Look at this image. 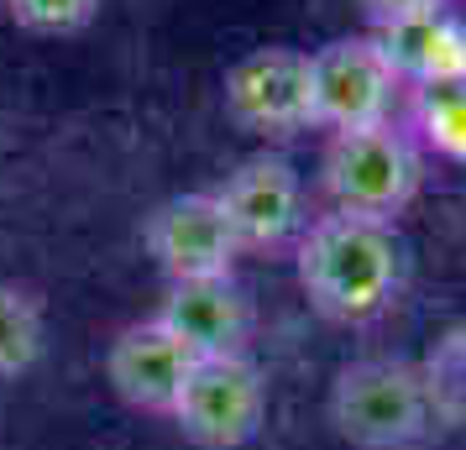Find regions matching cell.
I'll return each mask as SVG.
<instances>
[{
    "label": "cell",
    "instance_id": "cell-1",
    "mask_svg": "<svg viewBox=\"0 0 466 450\" xmlns=\"http://www.w3.org/2000/svg\"><path fill=\"white\" fill-rule=\"evenodd\" d=\"M294 273L304 299L336 325H367L388 315L403 288V246L393 225L325 210L304 220L294 241Z\"/></svg>",
    "mask_w": 466,
    "mask_h": 450
},
{
    "label": "cell",
    "instance_id": "cell-2",
    "mask_svg": "<svg viewBox=\"0 0 466 450\" xmlns=\"http://www.w3.org/2000/svg\"><path fill=\"white\" fill-rule=\"evenodd\" d=\"M330 425L351 450H420L441 419L420 362L361 356L330 383Z\"/></svg>",
    "mask_w": 466,
    "mask_h": 450
},
{
    "label": "cell",
    "instance_id": "cell-3",
    "mask_svg": "<svg viewBox=\"0 0 466 450\" xmlns=\"http://www.w3.org/2000/svg\"><path fill=\"white\" fill-rule=\"evenodd\" d=\"M424 184V152L403 131V121L361 131H336L319 157V189L330 199V210L361 215L393 225Z\"/></svg>",
    "mask_w": 466,
    "mask_h": 450
},
{
    "label": "cell",
    "instance_id": "cell-4",
    "mask_svg": "<svg viewBox=\"0 0 466 450\" xmlns=\"http://www.w3.org/2000/svg\"><path fill=\"white\" fill-rule=\"evenodd\" d=\"M309 100L319 131H361L393 121L403 85L372 37H336L309 53Z\"/></svg>",
    "mask_w": 466,
    "mask_h": 450
},
{
    "label": "cell",
    "instance_id": "cell-5",
    "mask_svg": "<svg viewBox=\"0 0 466 450\" xmlns=\"http://www.w3.org/2000/svg\"><path fill=\"white\" fill-rule=\"evenodd\" d=\"M262 419H268V383L247 351L194 362L173 408V425L205 450H241L247 440H257Z\"/></svg>",
    "mask_w": 466,
    "mask_h": 450
},
{
    "label": "cell",
    "instance_id": "cell-6",
    "mask_svg": "<svg viewBox=\"0 0 466 450\" xmlns=\"http://www.w3.org/2000/svg\"><path fill=\"white\" fill-rule=\"evenodd\" d=\"M147 257L163 267L168 283H189V278H231L241 241H236L231 220L220 210L215 189H194V194H173L142 225Z\"/></svg>",
    "mask_w": 466,
    "mask_h": 450
},
{
    "label": "cell",
    "instance_id": "cell-7",
    "mask_svg": "<svg viewBox=\"0 0 466 450\" xmlns=\"http://www.w3.org/2000/svg\"><path fill=\"white\" fill-rule=\"evenodd\" d=\"M226 115L252 136H299L315 126L309 100V53L299 47H257L226 74Z\"/></svg>",
    "mask_w": 466,
    "mask_h": 450
},
{
    "label": "cell",
    "instance_id": "cell-8",
    "mask_svg": "<svg viewBox=\"0 0 466 450\" xmlns=\"http://www.w3.org/2000/svg\"><path fill=\"white\" fill-rule=\"evenodd\" d=\"M215 199L231 220L241 252H283L304 231V184L273 152L247 157L236 173H226Z\"/></svg>",
    "mask_w": 466,
    "mask_h": 450
},
{
    "label": "cell",
    "instance_id": "cell-9",
    "mask_svg": "<svg viewBox=\"0 0 466 450\" xmlns=\"http://www.w3.org/2000/svg\"><path fill=\"white\" fill-rule=\"evenodd\" d=\"M194 356L189 345L173 335L168 325L147 315V320L127 325L106 351V377L116 387V398L131 404L137 414H163L173 419V408H178V393L189 383L194 372Z\"/></svg>",
    "mask_w": 466,
    "mask_h": 450
},
{
    "label": "cell",
    "instance_id": "cell-10",
    "mask_svg": "<svg viewBox=\"0 0 466 450\" xmlns=\"http://www.w3.org/2000/svg\"><path fill=\"white\" fill-rule=\"evenodd\" d=\"M157 320L168 325L194 356H241L252 341V299L236 278H189L168 283L157 304Z\"/></svg>",
    "mask_w": 466,
    "mask_h": 450
},
{
    "label": "cell",
    "instance_id": "cell-11",
    "mask_svg": "<svg viewBox=\"0 0 466 450\" xmlns=\"http://www.w3.org/2000/svg\"><path fill=\"white\" fill-rule=\"evenodd\" d=\"M372 43L393 64L403 89H435V85H466V22L451 5L420 11L409 22L378 26Z\"/></svg>",
    "mask_w": 466,
    "mask_h": 450
},
{
    "label": "cell",
    "instance_id": "cell-12",
    "mask_svg": "<svg viewBox=\"0 0 466 450\" xmlns=\"http://www.w3.org/2000/svg\"><path fill=\"white\" fill-rule=\"evenodd\" d=\"M409 95V136L420 152H435L445 163H466V85L403 89Z\"/></svg>",
    "mask_w": 466,
    "mask_h": 450
},
{
    "label": "cell",
    "instance_id": "cell-13",
    "mask_svg": "<svg viewBox=\"0 0 466 450\" xmlns=\"http://www.w3.org/2000/svg\"><path fill=\"white\" fill-rule=\"evenodd\" d=\"M43 345H47L43 299L32 288L0 283V383L26 377L32 366L43 362Z\"/></svg>",
    "mask_w": 466,
    "mask_h": 450
},
{
    "label": "cell",
    "instance_id": "cell-14",
    "mask_svg": "<svg viewBox=\"0 0 466 450\" xmlns=\"http://www.w3.org/2000/svg\"><path fill=\"white\" fill-rule=\"evenodd\" d=\"M420 372H424V387H430V404H435V419L441 425H466V330L445 335Z\"/></svg>",
    "mask_w": 466,
    "mask_h": 450
},
{
    "label": "cell",
    "instance_id": "cell-15",
    "mask_svg": "<svg viewBox=\"0 0 466 450\" xmlns=\"http://www.w3.org/2000/svg\"><path fill=\"white\" fill-rule=\"evenodd\" d=\"M11 22L37 32V37H68V32H85L100 11V0H5Z\"/></svg>",
    "mask_w": 466,
    "mask_h": 450
},
{
    "label": "cell",
    "instance_id": "cell-16",
    "mask_svg": "<svg viewBox=\"0 0 466 450\" xmlns=\"http://www.w3.org/2000/svg\"><path fill=\"white\" fill-rule=\"evenodd\" d=\"M357 5H361V16L372 22V32H378V26L409 22V16H420V11H435L445 0H357Z\"/></svg>",
    "mask_w": 466,
    "mask_h": 450
}]
</instances>
